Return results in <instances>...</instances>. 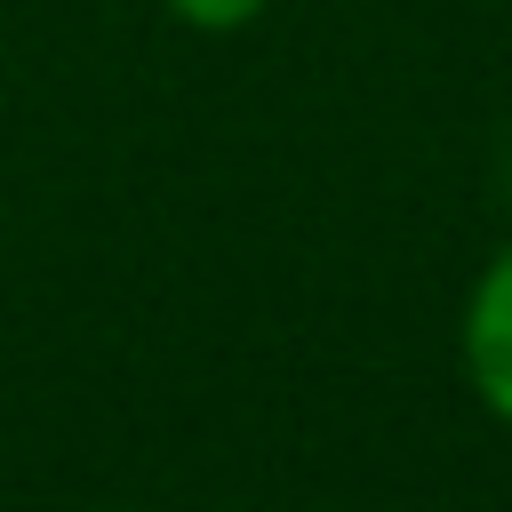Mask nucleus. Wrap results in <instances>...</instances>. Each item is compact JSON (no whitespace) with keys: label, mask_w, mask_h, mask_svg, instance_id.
Masks as SVG:
<instances>
[{"label":"nucleus","mask_w":512,"mask_h":512,"mask_svg":"<svg viewBox=\"0 0 512 512\" xmlns=\"http://www.w3.org/2000/svg\"><path fill=\"white\" fill-rule=\"evenodd\" d=\"M456 352H464L472 400L496 424H512V240L480 264V280L464 296V320H456Z\"/></svg>","instance_id":"1"},{"label":"nucleus","mask_w":512,"mask_h":512,"mask_svg":"<svg viewBox=\"0 0 512 512\" xmlns=\"http://www.w3.org/2000/svg\"><path fill=\"white\" fill-rule=\"evenodd\" d=\"M264 8H272V0H168V16L192 24V32H248Z\"/></svg>","instance_id":"2"}]
</instances>
